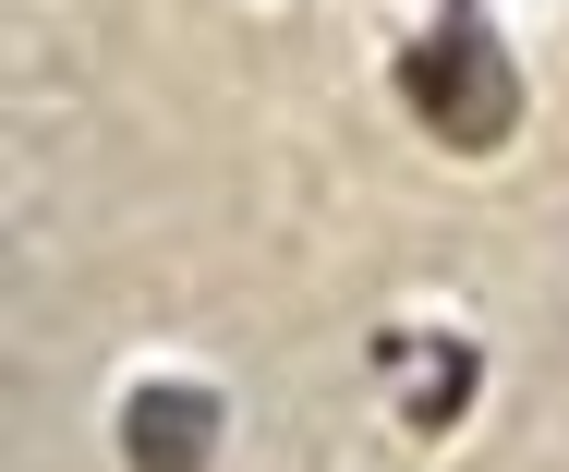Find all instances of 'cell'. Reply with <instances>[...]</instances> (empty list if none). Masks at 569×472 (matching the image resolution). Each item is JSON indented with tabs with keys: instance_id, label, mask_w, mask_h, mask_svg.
<instances>
[{
	"instance_id": "7a4b0ae2",
	"label": "cell",
	"mask_w": 569,
	"mask_h": 472,
	"mask_svg": "<svg viewBox=\"0 0 569 472\" xmlns=\"http://www.w3.org/2000/svg\"><path fill=\"white\" fill-rule=\"evenodd\" d=\"M219 449V388L207 375H146L121 400V461L133 472H207Z\"/></svg>"
},
{
	"instance_id": "6da1fadb",
	"label": "cell",
	"mask_w": 569,
	"mask_h": 472,
	"mask_svg": "<svg viewBox=\"0 0 569 472\" xmlns=\"http://www.w3.org/2000/svg\"><path fill=\"white\" fill-rule=\"evenodd\" d=\"M388 86L412 98V121H425L449 158H497V145L521 133V73H509V49H497V24H485L472 0H449V12L400 49Z\"/></svg>"
}]
</instances>
